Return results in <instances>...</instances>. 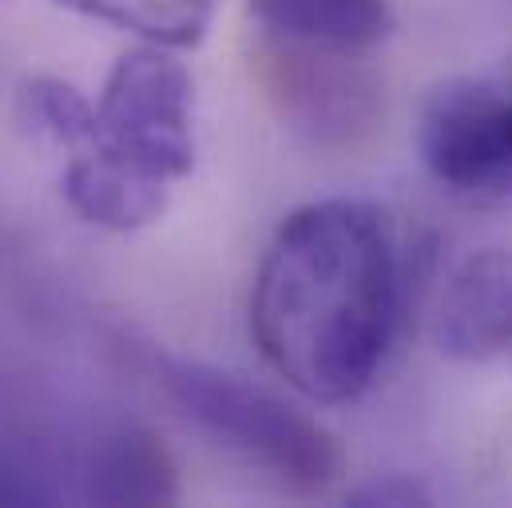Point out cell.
Masks as SVG:
<instances>
[{"label": "cell", "instance_id": "6da1fadb", "mask_svg": "<svg viewBox=\"0 0 512 508\" xmlns=\"http://www.w3.org/2000/svg\"><path fill=\"white\" fill-rule=\"evenodd\" d=\"M401 322V251L366 199L290 211L258 258L251 334L266 366L314 405L358 401Z\"/></svg>", "mask_w": 512, "mask_h": 508}, {"label": "cell", "instance_id": "7a4b0ae2", "mask_svg": "<svg viewBox=\"0 0 512 508\" xmlns=\"http://www.w3.org/2000/svg\"><path fill=\"white\" fill-rule=\"evenodd\" d=\"M151 374L195 429L274 477L282 489L314 497L342 477L346 461L334 433L278 393L231 370L171 354H151Z\"/></svg>", "mask_w": 512, "mask_h": 508}, {"label": "cell", "instance_id": "3957f363", "mask_svg": "<svg viewBox=\"0 0 512 508\" xmlns=\"http://www.w3.org/2000/svg\"><path fill=\"white\" fill-rule=\"evenodd\" d=\"M88 143L163 187L195 171V80L175 48L143 40L112 64Z\"/></svg>", "mask_w": 512, "mask_h": 508}, {"label": "cell", "instance_id": "277c9868", "mask_svg": "<svg viewBox=\"0 0 512 508\" xmlns=\"http://www.w3.org/2000/svg\"><path fill=\"white\" fill-rule=\"evenodd\" d=\"M255 76L282 127L310 147L346 151L382 124V76L362 52H326L262 36Z\"/></svg>", "mask_w": 512, "mask_h": 508}, {"label": "cell", "instance_id": "5b68a950", "mask_svg": "<svg viewBox=\"0 0 512 508\" xmlns=\"http://www.w3.org/2000/svg\"><path fill=\"white\" fill-rule=\"evenodd\" d=\"M417 151L433 183L465 203H512V92L481 80H441L417 116Z\"/></svg>", "mask_w": 512, "mask_h": 508}, {"label": "cell", "instance_id": "8992f818", "mask_svg": "<svg viewBox=\"0 0 512 508\" xmlns=\"http://www.w3.org/2000/svg\"><path fill=\"white\" fill-rule=\"evenodd\" d=\"M72 497L88 505H175L179 469L171 449L139 421H108L64 457Z\"/></svg>", "mask_w": 512, "mask_h": 508}, {"label": "cell", "instance_id": "52a82bcc", "mask_svg": "<svg viewBox=\"0 0 512 508\" xmlns=\"http://www.w3.org/2000/svg\"><path fill=\"white\" fill-rule=\"evenodd\" d=\"M433 338L437 350L461 366L512 354V251L485 247L453 266L437 302Z\"/></svg>", "mask_w": 512, "mask_h": 508}, {"label": "cell", "instance_id": "ba28073f", "mask_svg": "<svg viewBox=\"0 0 512 508\" xmlns=\"http://www.w3.org/2000/svg\"><path fill=\"white\" fill-rule=\"evenodd\" d=\"M60 191L80 223L112 235H131L159 223L171 203V187L116 163L88 139L64 151Z\"/></svg>", "mask_w": 512, "mask_h": 508}, {"label": "cell", "instance_id": "9c48e42d", "mask_svg": "<svg viewBox=\"0 0 512 508\" xmlns=\"http://www.w3.org/2000/svg\"><path fill=\"white\" fill-rule=\"evenodd\" d=\"M262 36L370 56L393 32L389 0H247Z\"/></svg>", "mask_w": 512, "mask_h": 508}, {"label": "cell", "instance_id": "30bf717a", "mask_svg": "<svg viewBox=\"0 0 512 508\" xmlns=\"http://www.w3.org/2000/svg\"><path fill=\"white\" fill-rule=\"evenodd\" d=\"M60 4L88 20H100L108 28H120L175 52L203 44L215 16V0H60Z\"/></svg>", "mask_w": 512, "mask_h": 508}, {"label": "cell", "instance_id": "8fae6325", "mask_svg": "<svg viewBox=\"0 0 512 508\" xmlns=\"http://www.w3.org/2000/svg\"><path fill=\"white\" fill-rule=\"evenodd\" d=\"M350 501H354V505H429V493H425L417 481L385 477V481H374V485L358 489Z\"/></svg>", "mask_w": 512, "mask_h": 508}, {"label": "cell", "instance_id": "7c38bea8", "mask_svg": "<svg viewBox=\"0 0 512 508\" xmlns=\"http://www.w3.org/2000/svg\"><path fill=\"white\" fill-rule=\"evenodd\" d=\"M20 449L0 441V505H16L20 497Z\"/></svg>", "mask_w": 512, "mask_h": 508}]
</instances>
